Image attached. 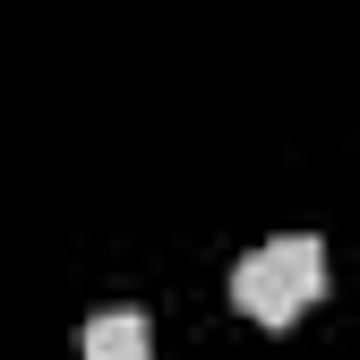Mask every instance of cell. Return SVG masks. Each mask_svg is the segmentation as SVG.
<instances>
[{"mask_svg": "<svg viewBox=\"0 0 360 360\" xmlns=\"http://www.w3.org/2000/svg\"><path fill=\"white\" fill-rule=\"evenodd\" d=\"M232 300H240V309H249V318H257V326H275V335H283V326H292V318H300V300H292V283H283V275H275V266H266V249H257V257H240V266H232Z\"/></svg>", "mask_w": 360, "mask_h": 360, "instance_id": "6da1fadb", "label": "cell"}, {"mask_svg": "<svg viewBox=\"0 0 360 360\" xmlns=\"http://www.w3.org/2000/svg\"><path fill=\"white\" fill-rule=\"evenodd\" d=\"M86 360H155V326H146V309H129V300L95 309V318H86Z\"/></svg>", "mask_w": 360, "mask_h": 360, "instance_id": "7a4b0ae2", "label": "cell"}, {"mask_svg": "<svg viewBox=\"0 0 360 360\" xmlns=\"http://www.w3.org/2000/svg\"><path fill=\"white\" fill-rule=\"evenodd\" d=\"M266 266H275V275L292 283V300H300V309L326 292V240H309V232H283V240H266Z\"/></svg>", "mask_w": 360, "mask_h": 360, "instance_id": "3957f363", "label": "cell"}]
</instances>
